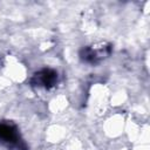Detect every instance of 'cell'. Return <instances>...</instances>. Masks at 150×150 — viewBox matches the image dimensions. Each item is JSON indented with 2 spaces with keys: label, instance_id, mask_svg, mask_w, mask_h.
<instances>
[{
  "label": "cell",
  "instance_id": "2",
  "mask_svg": "<svg viewBox=\"0 0 150 150\" xmlns=\"http://www.w3.org/2000/svg\"><path fill=\"white\" fill-rule=\"evenodd\" d=\"M0 141L4 143H7L8 145L18 144L19 135H18L15 128L12 125L1 123L0 124Z\"/></svg>",
  "mask_w": 150,
  "mask_h": 150
},
{
  "label": "cell",
  "instance_id": "1",
  "mask_svg": "<svg viewBox=\"0 0 150 150\" xmlns=\"http://www.w3.org/2000/svg\"><path fill=\"white\" fill-rule=\"evenodd\" d=\"M57 80V74L52 69H42L41 71L36 73L34 75L33 82H35L38 86H43L47 88H50L55 84Z\"/></svg>",
  "mask_w": 150,
  "mask_h": 150
}]
</instances>
